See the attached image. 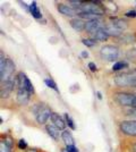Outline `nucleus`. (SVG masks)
<instances>
[{"label":"nucleus","instance_id":"obj_1","mask_svg":"<svg viewBox=\"0 0 136 152\" xmlns=\"http://www.w3.org/2000/svg\"><path fill=\"white\" fill-rule=\"evenodd\" d=\"M111 99L121 108H134L136 101V92H130L127 90H113L111 93Z\"/></svg>","mask_w":136,"mask_h":152},{"label":"nucleus","instance_id":"obj_2","mask_svg":"<svg viewBox=\"0 0 136 152\" xmlns=\"http://www.w3.org/2000/svg\"><path fill=\"white\" fill-rule=\"evenodd\" d=\"M113 83L118 90L136 89V74L135 70L123 72L113 76Z\"/></svg>","mask_w":136,"mask_h":152},{"label":"nucleus","instance_id":"obj_3","mask_svg":"<svg viewBox=\"0 0 136 152\" xmlns=\"http://www.w3.org/2000/svg\"><path fill=\"white\" fill-rule=\"evenodd\" d=\"M99 55L102 60L109 61V63H113V61L116 63L120 57V48L116 43H113V45L105 43L100 48Z\"/></svg>","mask_w":136,"mask_h":152},{"label":"nucleus","instance_id":"obj_4","mask_svg":"<svg viewBox=\"0 0 136 152\" xmlns=\"http://www.w3.org/2000/svg\"><path fill=\"white\" fill-rule=\"evenodd\" d=\"M81 12L93 14V15H97V16H100V17H103V16L107 15L102 1H97V0H93V1H83L81 8L78 9V13H81Z\"/></svg>","mask_w":136,"mask_h":152},{"label":"nucleus","instance_id":"obj_5","mask_svg":"<svg viewBox=\"0 0 136 152\" xmlns=\"http://www.w3.org/2000/svg\"><path fill=\"white\" fill-rule=\"evenodd\" d=\"M118 132L126 139H136V119H123L118 123Z\"/></svg>","mask_w":136,"mask_h":152},{"label":"nucleus","instance_id":"obj_6","mask_svg":"<svg viewBox=\"0 0 136 152\" xmlns=\"http://www.w3.org/2000/svg\"><path fill=\"white\" fill-rule=\"evenodd\" d=\"M18 89V83H17V75H14L10 77L8 81L1 83L0 86V95H1V100H7L10 98V95L14 91Z\"/></svg>","mask_w":136,"mask_h":152},{"label":"nucleus","instance_id":"obj_7","mask_svg":"<svg viewBox=\"0 0 136 152\" xmlns=\"http://www.w3.org/2000/svg\"><path fill=\"white\" fill-rule=\"evenodd\" d=\"M16 72V65L14 63V60L12 58L7 57L6 58V65H5V69L2 72H0V82H6L10 77H13Z\"/></svg>","mask_w":136,"mask_h":152},{"label":"nucleus","instance_id":"obj_8","mask_svg":"<svg viewBox=\"0 0 136 152\" xmlns=\"http://www.w3.org/2000/svg\"><path fill=\"white\" fill-rule=\"evenodd\" d=\"M56 8L59 12V14H61L65 17H68L69 19L77 17L78 15L77 10L75 8H73L68 2H56Z\"/></svg>","mask_w":136,"mask_h":152},{"label":"nucleus","instance_id":"obj_9","mask_svg":"<svg viewBox=\"0 0 136 152\" xmlns=\"http://www.w3.org/2000/svg\"><path fill=\"white\" fill-rule=\"evenodd\" d=\"M52 113H53V111L51 110V108L49 107V106H47V104H44V106L38 111V114L34 116L36 124H38L39 126H43V125L45 126V125H47V121L51 118Z\"/></svg>","mask_w":136,"mask_h":152},{"label":"nucleus","instance_id":"obj_10","mask_svg":"<svg viewBox=\"0 0 136 152\" xmlns=\"http://www.w3.org/2000/svg\"><path fill=\"white\" fill-rule=\"evenodd\" d=\"M17 83H18V89H24L26 90L28 93H31L32 95L35 94V90H34V86H33L32 82L30 81V78L26 76L25 73L23 72H18L17 74Z\"/></svg>","mask_w":136,"mask_h":152},{"label":"nucleus","instance_id":"obj_11","mask_svg":"<svg viewBox=\"0 0 136 152\" xmlns=\"http://www.w3.org/2000/svg\"><path fill=\"white\" fill-rule=\"evenodd\" d=\"M33 95L31 93H28L26 90L24 89H17L16 90V98H15V101L16 103L20 106V107H27L31 102Z\"/></svg>","mask_w":136,"mask_h":152},{"label":"nucleus","instance_id":"obj_12","mask_svg":"<svg viewBox=\"0 0 136 152\" xmlns=\"http://www.w3.org/2000/svg\"><path fill=\"white\" fill-rule=\"evenodd\" d=\"M117 45H128L136 42V32H125L119 38L115 39Z\"/></svg>","mask_w":136,"mask_h":152},{"label":"nucleus","instance_id":"obj_13","mask_svg":"<svg viewBox=\"0 0 136 152\" xmlns=\"http://www.w3.org/2000/svg\"><path fill=\"white\" fill-rule=\"evenodd\" d=\"M109 23H111L121 33H125L130 27V24L128 20L120 18V17H117V16H109Z\"/></svg>","mask_w":136,"mask_h":152},{"label":"nucleus","instance_id":"obj_14","mask_svg":"<svg viewBox=\"0 0 136 152\" xmlns=\"http://www.w3.org/2000/svg\"><path fill=\"white\" fill-rule=\"evenodd\" d=\"M50 121H51V124H53L57 128H59L61 132L67 129V124H66L65 118H64L63 116H60L58 113H55V111H53L51 115Z\"/></svg>","mask_w":136,"mask_h":152},{"label":"nucleus","instance_id":"obj_15","mask_svg":"<svg viewBox=\"0 0 136 152\" xmlns=\"http://www.w3.org/2000/svg\"><path fill=\"white\" fill-rule=\"evenodd\" d=\"M44 128H45V132L48 133V135H49L53 141L58 142L59 139H61V131H60L59 128H57L53 124L49 123V124L45 125Z\"/></svg>","mask_w":136,"mask_h":152},{"label":"nucleus","instance_id":"obj_16","mask_svg":"<svg viewBox=\"0 0 136 152\" xmlns=\"http://www.w3.org/2000/svg\"><path fill=\"white\" fill-rule=\"evenodd\" d=\"M101 26H102L101 19H92V20H87L86 24H85V31L84 32L91 37V35L97 31V28H100Z\"/></svg>","mask_w":136,"mask_h":152},{"label":"nucleus","instance_id":"obj_17","mask_svg":"<svg viewBox=\"0 0 136 152\" xmlns=\"http://www.w3.org/2000/svg\"><path fill=\"white\" fill-rule=\"evenodd\" d=\"M85 22L84 19L79 18V17H75V18L69 19V25L74 31L78 32V33H82L85 31Z\"/></svg>","mask_w":136,"mask_h":152},{"label":"nucleus","instance_id":"obj_18","mask_svg":"<svg viewBox=\"0 0 136 152\" xmlns=\"http://www.w3.org/2000/svg\"><path fill=\"white\" fill-rule=\"evenodd\" d=\"M91 38H93L95 41H97V42H105V41H108V40L110 39V37H109V34L107 33L105 28H104L103 25H102L100 28H97V31L91 35Z\"/></svg>","mask_w":136,"mask_h":152},{"label":"nucleus","instance_id":"obj_19","mask_svg":"<svg viewBox=\"0 0 136 152\" xmlns=\"http://www.w3.org/2000/svg\"><path fill=\"white\" fill-rule=\"evenodd\" d=\"M129 65L130 64L126 59H121V60H118L116 63H113L111 70L113 73H123V72H126V69L129 68Z\"/></svg>","mask_w":136,"mask_h":152},{"label":"nucleus","instance_id":"obj_20","mask_svg":"<svg viewBox=\"0 0 136 152\" xmlns=\"http://www.w3.org/2000/svg\"><path fill=\"white\" fill-rule=\"evenodd\" d=\"M61 140L63 142L65 143V146L67 145H75V140H74V136L71 134V129H65L61 132Z\"/></svg>","mask_w":136,"mask_h":152},{"label":"nucleus","instance_id":"obj_21","mask_svg":"<svg viewBox=\"0 0 136 152\" xmlns=\"http://www.w3.org/2000/svg\"><path fill=\"white\" fill-rule=\"evenodd\" d=\"M28 6H30V13H31L33 18L38 19V20L43 18V15L41 13V9H40L39 6H38L36 1H32Z\"/></svg>","mask_w":136,"mask_h":152},{"label":"nucleus","instance_id":"obj_22","mask_svg":"<svg viewBox=\"0 0 136 152\" xmlns=\"http://www.w3.org/2000/svg\"><path fill=\"white\" fill-rule=\"evenodd\" d=\"M103 7L105 9V13L109 16H113L118 12V6L115 1H102Z\"/></svg>","mask_w":136,"mask_h":152},{"label":"nucleus","instance_id":"obj_23","mask_svg":"<svg viewBox=\"0 0 136 152\" xmlns=\"http://www.w3.org/2000/svg\"><path fill=\"white\" fill-rule=\"evenodd\" d=\"M125 59L129 64H136V47H132L125 51Z\"/></svg>","mask_w":136,"mask_h":152},{"label":"nucleus","instance_id":"obj_24","mask_svg":"<svg viewBox=\"0 0 136 152\" xmlns=\"http://www.w3.org/2000/svg\"><path fill=\"white\" fill-rule=\"evenodd\" d=\"M0 140H2L5 143H6L7 145L9 146L10 149H14L15 148V145H17L16 144V142H15V139H14V136L13 135H10V134H1V139Z\"/></svg>","mask_w":136,"mask_h":152},{"label":"nucleus","instance_id":"obj_25","mask_svg":"<svg viewBox=\"0 0 136 152\" xmlns=\"http://www.w3.org/2000/svg\"><path fill=\"white\" fill-rule=\"evenodd\" d=\"M123 114L126 119H136V108H123Z\"/></svg>","mask_w":136,"mask_h":152},{"label":"nucleus","instance_id":"obj_26","mask_svg":"<svg viewBox=\"0 0 136 152\" xmlns=\"http://www.w3.org/2000/svg\"><path fill=\"white\" fill-rule=\"evenodd\" d=\"M64 118H65L68 129H71V131H75V129H76V125H75V123H74V119L71 117V115L68 114V113H65V114H64Z\"/></svg>","mask_w":136,"mask_h":152},{"label":"nucleus","instance_id":"obj_27","mask_svg":"<svg viewBox=\"0 0 136 152\" xmlns=\"http://www.w3.org/2000/svg\"><path fill=\"white\" fill-rule=\"evenodd\" d=\"M44 84H45V86H48L49 89L53 90V91H56L57 93H59L58 86H57L56 82H55V81L52 80L51 77H47V78H44Z\"/></svg>","mask_w":136,"mask_h":152},{"label":"nucleus","instance_id":"obj_28","mask_svg":"<svg viewBox=\"0 0 136 152\" xmlns=\"http://www.w3.org/2000/svg\"><path fill=\"white\" fill-rule=\"evenodd\" d=\"M82 43L84 45H86L87 48H93V47H95L97 45V41H95L93 38H82Z\"/></svg>","mask_w":136,"mask_h":152},{"label":"nucleus","instance_id":"obj_29","mask_svg":"<svg viewBox=\"0 0 136 152\" xmlns=\"http://www.w3.org/2000/svg\"><path fill=\"white\" fill-rule=\"evenodd\" d=\"M17 149L18 150H22V151H26L28 149V145H27V142H26L24 139H20L17 141Z\"/></svg>","mask_w":136,"mask_h":152},{"label":"nucleus","instance_id":"obj_30","mask_svg":"<svg viewBox=\"0 0 136 152\" xmlns=\"http://www.w3.org/2000/svg\"><path fill=\"white\" fill-rule=\"evenodd\" d=\"M124 16H125V17H127V18H132V19L136 18V8L126 10V12L124 13Z\"/></svg>","mask_w":136,"mask_h":152},{"label":"nucleus","instance_id":"obj_31","mask_svg":"<svg viewBox=\"0 0 136 152\" xmlns=\"http://www.w3.org/2000/svg\"><path fill=\"white\" fill-rule=\"evenodd\" d=\"M0 152H13V149H10L2 140H0Z\"/></svg>","mask_w":136,"mask_h":152},{"label":"nucleus","instance_id":"obj_32","mask_svg":"<svg viewBox=\"0 0 136 152\" xmlns=\"http://www.w3.org/2000/svg\"><path fill=\"white\" fill-rule=\"evenodd\" d=\"M87 68H89V69H90L92 73H97V70H99L97 66L94 63H93V61H90V63L87 64Z\"/></svg>","mask_w":136,"mask_h":152},{"label":"nucleus","instance_id":"obj_33","mask_svg":"<svg viewBox=\"0 0 136 152\" xmlns=\"http://www.w3.org/2000/svg\"><path fill=\"white\" fill-rule=\"evenodd\" d=\"M66 149H67L68 152H79V150H78V148L76 145H67Z\"/></svg>","mask_w":136,"mask_h":152},{"label":"nucleus","instance_id":"obj_34","mask_svg":"<svg viewBox=\"0 0 136 152\" xmlns=\"http://www.w3.org/2000/svg\"><path fill=\"white\" fill-rule=\"evenodd\" d=\"M128 150H129V152H136V141L130 144L129 148H128Z\"/></svg>","mask_w":136,"mask_h":152},{"label":"nucleus","instance_id":"obj_35","mask_svg":"<svg viewBox=\"0 0 136 152\" xmlns=\"http://www.w3.org/2000/svg\"><path fill=\"white\" fill-rule=\"evenodd\" d=\"M25 152H42V151L40 149H38V148H28Z\"/></svg>","mask_w":136,"mask_h":152},{"label":"nucleus","instance_id":"obj_36","mask_svg":"<svg viewBox=\"0 0 136 152\" xmlns=\"http://www.w3.org/2000/svg\"><path fill=\"white\" fill-rule=\"evenodd\" d=\"M81 56H82L83 59H86V58H89V52H87L86 50L82 51V52H81Z\"/></svg>","mask_w":136,"mask_h":152},{"label":"nucleus","instance_id":"obj_37","mask_svg":"<svg viewBox=\"0 0 136 152\" xmlns=\"http://www.w3.org/2000/svg\"><path fill=\"white\" fill-rule=\"evenodd\" d=\"M97 99H99V100H101V99H102V94H101V92H100V91H97Z\"/></svg>","mask_w":136,"mask_h":152},{"label":"nucleus","instance_id":"obj_38","mask_svg":"<svg viewBox=\"0 0 136 152\" xmlns=\"http://www.w3.org/2000/svg\"><path fill=\"white\" fill-rule=\"evenodd\" d=\"M60 152H68V151H67V149H66V146H65V148H61Z\"/></svg>","mask_w":136,"mask_h":152},{"label":"nucleus","instance_id":"obj_39","mask_svg":"<svg viewBox=\"0 0 136 152\" xmlns=\"http://www.w3.org/2000/svg\"><path fill=\"white\" fill-rule=\"evenodd\" d=\"M134 70H135V74H136V68H135V69H134Z\"/></svg>","mask_w":136,"mask_h":152},{"label":"nucleus","instance_id":"obj_40","mask_svg":"<svg viewBox=\"0 0 136 152\" xmlns=\"http://www.w3.org/2000/svg\"><path fill=\"white\" fill-rule=\"evenodd\" d=\"M42 152H43V151H42Z\"/></svg>","mask_w":136,"mask_h":152}]
</instances>
